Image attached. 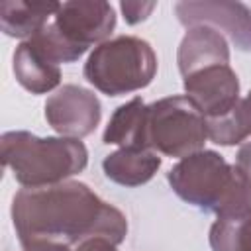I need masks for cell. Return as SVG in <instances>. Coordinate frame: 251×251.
I'll list each match as a JSON object with an SVG mask.
<instances>
[{
  "label": "cell",
  "instance_id": "9c48e42d",
  "mask_svg": "<svg viewBox=\"0 0 251 251\" xmlns=\"http://www.w3.org/2000/svg\"><path fill=\"white\" fill-rule=\"evenodd\" d=\"M186 98L202 112L216 118L229 112L239 100V78L229 65H212L182 78Z\"/></svg>",
  "mask_w": 251,
  "mask_h": 251
},
{
  "label": "cell",
  "instance_id": "8992f818",
  "mask_svg": "<svg viewBox=\"0 0 251 251\" xmlns=\"http://www.w3.org/2000/svg\"><path fill=\"white\" fill-rule=\"evenodd\" d=\"M175 14L182 25H208L226 33L241 51H251V8L229 0H182L175 4Z\"/></svg>",
  "mask_w": 251,
  "mask_h": 251
},
{
  "label": "cell",
  "instance_id": "3957f363",
  "mask_svg": "<svg viewBox=\"0 0 251 251\" xmlns=\"http://www.w3.org/2000/svg\"><path fill=\"white\" fill-rule=\"evenodd\" d=\"M2 163L24 188H41L69 180L84 171L88 151L80 139L37 137L29 131H6L0 137Z\"/></svg>",
  "mask_w": 251,
  "mask_h": 251
},
{
  "label": "cell",
  "instance_id": "4fadbf2b",
  "mask_svg": "<svg viewBox=\"0 0 251 251\" xmlns=\"http://www.w3.org/2000/svg\"><path fill=\"white\" fill-rule=\"evenodd\" d=\"M102 141L106 145L149 149L147 147V104L139 96H135L129 102L118 106L108 120Z\"/></svg>",
  "mask_w": 251,
  "mask_h": 251
},
{
  "label": "cell",
  "instance_id": "8fae6325",
  "mask_svg": "<svg viewBox=\"0 0 251 251\" xmlns=\"http://www.w3.org/2000/svg\"><path fill=\"white\" fill-rule=\"evenodd\" d=\"M161 167V157L153 149L120 147L102 161L104 175L122 186H141L149 182Z\"/></svg>",
  "mask_w": 251,
  "mask_h": 251
},
{
  "label": "cell",
  "instance_id": "ac0fdd59",
  "mask_svg": "<svg viewBox=\"0 0 251 251\" xmlns=\"http://www.w3.org/2000/svg\"><path fill=\"white\" fill-rule=\"evenodd\" d=\"M157 4L155 2H139V0H127V2H122L120 8H122V14H124V20L129 24V25H135L143 20H147L153 12Z\"/></svg>",
  "mask_w": 251,
  "mask_h": 251
},
{
  "label": "cell",
  "instance_id": "30bf717a",
  "mask_svg": "<svg viewBox=\"0 0 251 251\" xmlns=\"http://www.w3.org/2000/svg\"><path fill=\"white\" fill-rule=\"evenodd\" d=\"M176 63L182 78L212 65H229L226 35L208 25L190 27L178 45Z\"/></svg>",
  "mask_w": 251,
  "mask_h": 251
},
{
  "label": "cell",
  "instance_id": "7402d4cb",
  "mask_svg": "<svg viewBox=\"0 0 251 251\" xmlns=\"http://www.w3.org/2000/svg\"><path fill=\"white\" fill-rule=\"evenodd\" d=\"M245 102H247V106H249V112H251V90H249V94L245 96Z\"/></svg>",
  "mask_w": 251,
  "mask_h": 251
},
{
  "label": "cell",
  "instance_id": "d6986e66",
  "mask_svg": "<svg viewBox=\"0 0 251 251\" xmlns=\"http://www.w3.org/2000/svg\"><path fill=\"white\" fill-rule=\"evenodd\" d=\"M73 251H118V249H116V243H112L106 237H92L76 245Z\"/></svg>",
  "mask_w": 251,
  "mask_h": 251
},
{
  "label": "cell",
  "instance_id": "5b68a950",
  "mask_svg": "<svg viewBox=\"0 0 251 251\" xmlns=\"http://www.w3.org/2000/svg\"><path fill=\"white\" fill-rule=\"evenodd\" d=\"M206 118L186 96H167L147 106V147L184 159L204 149Z\"/></svg>",
  "mask_w": 251,
  "mask_h": 251
},
{
  "label": "cell",
  "instance_id": "277c9868",
  "mask_svg": "<svg viewBox=\"0 0 251 251\" xmlns=\"http://www.w3.org/2000/svg\"><path fill=\"white\" fill-rule=\"evenodd\" d=\"M82 73L102 94L122 96L151 84L157 75V55L145 39L118 35L94 47Z\"/></svg>",
  "mask_w": 251,
  "mask_h": 251
},
{
  "label": "cell",
  "instance_id": "e0dca14e",
  "mask_svg": "<svg viewBox=\"0 0 251 251\" xmlns=\"http://www.w3.org/2000/svg\"><path fill=\"white\" fill-rule=\"evenodd\" d=\"M247 220H216L210 227L212 251H243V226Z\"/></svg>",
  "mask_w": 251,
  "mask_h": 251
},
{
  "label": "cell",
  "instance_id": "7c38bea8",
  "mask_svg": "<svg viewBox=\"0 0 251 251\" xmlns=\"http://www.w3.org/2000/svg\"><path fill=\"white\" fill-rule=\"evenodd\" d=\"M59 8V2L4 0L0 4V27L6 35L27 41L49 24V18L55 16Z\"/></svg>",
  "mask_w": 251,
  "mask_h": 251
},
{
  "label": "cell",
  "instance_id": "44dd1931",
  "mask_svg": "<svg viewBox=\"0 0 251 251\" xmlns=\"http://www.w3.org/2000/svg\"><path fill=\"white\" fill-rule=\"evenodd\" d=\"M243 251H251V218L243 226Z\"/></svg>",
  "mask_w": 251,
  "mask_h": 251
},
{
  "label": "cell",
  "instance_id": "52a82bcc",
  "mask_svg": "<svg viewBox=\"0 0 251 251\" xmlns=\"http://www.w3.org/2000/svg\"><path fill=\"white\" fill-rule=\"evenodd\" d=\"M43 110L47 124L63 137L73 139L90 135L102 118L98 96L78 84H63L47 98Z\"/></svg>",
  "mask_w": 251,
  "mask_h": 251
},
{
  "label": "cell",
  "instance_id": "2e32d148",
  "mask_svg": "<svg viewBox=\"0 0 251 251\" xmlns=\"http://www.w3.org/2000/svg\"><path fill=\"white\" fill-rule=\"evenodd\" d=\"M29 43H31V47L39 53V55H43L49 63H53V65H61V63H75V61H78L86 51L84 49H80V47H76V45H73L59 29H57V25L51 22V24H47L41 31H37L33 37H29L27 39Z\"/></svg>",
  "mask_w": 251,
  "mask_h": 251
},
{
  "label": "cell",
  "instance_id": "ba28073f",
  "mask_svg": "<svg viewBox=\"0 0 251 251\" xmlns=\"http://www.w3.org/2000/svg\"><path fill=\"white\" fill-rule=\"evenodd\" d=\"M53 24L73 45L88 51L90 45H100L110 37L116 27V12L104 0H71L61 4Z\"/></svg>",
  "mask_w": 251,
  "mask_h": 251
},
{
  "label": "cell",
  "instance_id": "ffe728a7",
  "mask_svg": "<svg viewBox=\"0 0 251 251\" xmlns=\"http://www.w3.org/2000/svg\"><path fill=\"white\" fill-rule=\"evenodd\" d=\"M237 167L251 178V141H245L239 149H237Z\"/></svg>",
  "mask_w": 251,
  "mask_h": 251
},
{
  "label": "cell",
  "instance_id": "6da1fadb",
  "mask_svg": "<svg viewBox=\"0 0 251 251\" xmlns=\"http://www.w3.org/2000/svg\"><path fill=\"white\" fill-rule=\"evenodd\" d=\"M12 224L24 251H73L92 237L120 245L127 235L126 216L78 180L20 188Z\"/></svg>",
  "mask_w": 251,
  "mask_h": 251
},
{
  "label": "cell",
  "instance_id": "5bb4252c",
  "mask_svg": "<svg viewBox=\"0 0 251 251\" xmlns=\"http://www.w3.org/2000/svg\"><path fill=\"white\" fill-rule=\"evenodd\" d=\"M12 71L16 80L31 94H45L59 86L61 69L39 55L29 41H22L12 57Z\"/></svg>",
  "mask_w": 251,
  "mask_h": 251
},
{
  "label": "cell",
  "instance_id": "7a4b0ae2",
  "mask_svg": "<svg viewBox=\"0 0 251 251\" xmlns=\"http://www.w3.org/2000/svg\"><path fill=\"white\" fill-rule=\"evenodd\" d=\"M167 180L178 198L216 214L218 220L251 218V178L212 149L180 159L167 173Z\"/></svg>",
  "mask_w": 251,
  "mask_h": 251
},
{
  "label": "cell",
  "instance_id": "9a60e30c",
  "mask_svg": "<svg viewBox=\"0 0 251 251\" xmlns=\"http://www.w3.org/2000/svg\"><path fill=\"white\" fill-rule=\"evenodd\" d=\"M206 129H208V139L216 145L231 147L245 141L251 135V112L245 98H239L229 112L216 118H208Z\"/></svg>",
  "mask_w": 251,
  "mask_h": 251
}]
</instances>
